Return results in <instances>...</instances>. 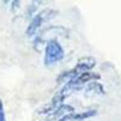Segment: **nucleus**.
<instances>
[{"label": "nucleus", "instance_id": "1", "mask_svg": "<svg viewBox=\"0 0 121 121\" xmlns=\"http://www.w3.org/2000/svg\"><path fill=\"white\" fill-rule=\"evenodd\" d=\"M96 65V60L92 57H84L76 63V65L74 68H72L70 70L63 72L57 79L58 82H68L69 80H72L76 76H79L80 74H84L86 72H91V69Z\"/></svg>", "mask_w": 121, "mask_h": 121}, {"label": "nucleus", "instance_id": "2", "mask_svg": "<svg viewBox=\"0 0 121 121\" xmlns=\"http://www.w3.org/2000/svg\"><path fill=\"white\" fill-rule=\"evenodd\" d=\"M64 48L60 45V43L56 39H52L47 41L45 46V53H44V63L46 67H52L60 62L64 58Z\"/></svg>", "mask_w": 121, "mask_h": 121}, {"label": "nucleus", "instance_id": "3", "mask_svg": "<svg viewBox=\"0 0 121 121\" xmlns=\"http://www.w3.org/2000/svg\"><path fill=\"white\" fill-rule=\"evenodd\" d=\"M52 13H55L52 10H44V11L36 13V15L33 17L32 21H30L29 26L27 27L26 34H27L28 36H34V35L39 32V29L43 27V24H44L46 21H50V19L55 16V15H52Z\"/></svg>", "mask_w": 121, "mask_h": 121}, {"label": "nucleus", "instance_id": "4", "mask_svg": "<svg viewBox=\"0 0 121 121\" xmlns=\"http://www.w3.org/2000/svg\"><path fill=\"white\" fill-rule=\"evenodd\" d=\"M103 93H104L103 86L96 81L88 82L86 88H85V96L86 97H96V96H100Z\"/></svg>", "mask_w": 121, "mask_h": 121}, {"label": "nucleus", "instance_id": "5", "mask_svg": "<svg viewBox=\"0 0 121 121\" xmlns=\"http://www.w3.org/2000/svg\"><path fill=\"white\" fill-rule=\"evenodd\" d=\"M0 121H6V115H5V108H4V103L0 99Z\"/></svg>", "mask_w": 121, "mask_h": 121}]
</instances>
